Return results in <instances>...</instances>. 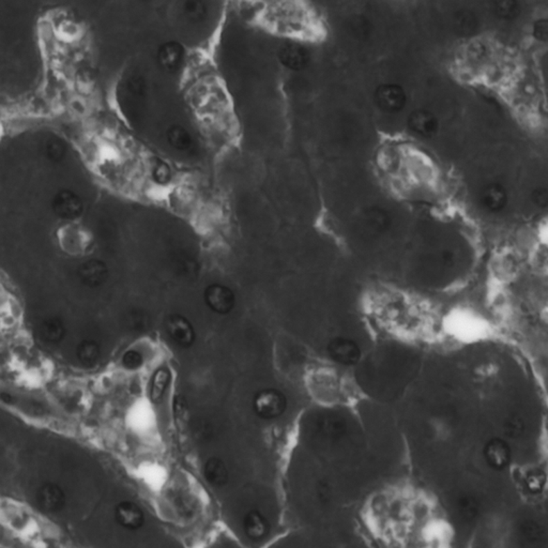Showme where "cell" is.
<instances>
[{
	"label": "cell",
	"mask_w": 548,
	"mask_h": 548,
	"mask_svg": "<svg viewBox=\"0 0 548 548\" xmlns=\"http://www.w3.org/2000/svg\"><path fill=\"white\" fill-rule=\"evenodd\" d=\"M58 142L59 141L53 139V141H51V143H49V148H47V149H49L47 151H49V155H51V157H54V159H60V157L64 155L65 153L64 146H62L61 143L59 144Z\"/></svg>",
	"instance_id": "28"
},
{
	"label": "cell",
	"mask_w": 548,
	"mask_h": 548,
	"mask_svg": "<svg viewBox=\"0 0 548 548\" xmlns=\"http://www.w3.org/2000/svg\"><path fill=\"white\" fill-rule=\"evenodd\" d=\"M37 502L41 510L46 513H57L66 504V495L59 485L45 483L37 493Z\"/></svg>",
	"instance_id": "7"
},
{
	"label": "cell",
	"mask_w": 548,
	"mask_h": 548,
	"mask_svg": "<svg viewBox=\"0 0 548 548\" xmlns=\"http://www.w3.org/2000/svg\"><path fill=\"white\" fill-rule=\"evenodd\" d=\"M40 335L49 344H58L66 335L64 323L58 318L46 319L40 326Z\"/></svg>",
	"instance_id": "16"
},
{
	"label": "cell",
	"mask_w": 548,
	"mask_h": 548,
	"mask_svg": "<svg viewBox=\"0 0 548 548\" xmlns=\"http://www.w3.org/2000/svg\"><path fill=\"white\" fill-rule=\"evenodd\" d=\"M204 477L214 488H223L228 482V469L219 457H211L205 463Z\"/></svg>",
	"instance_id": "14"
},
{
	"label": "cell",
	"mask_w": 548,
	"mask_h": 548,
	"mask_svg": "<svg viewBox=\"0 0 548 548\" xmlns=\"http://www.w3.org/2000/svg\"><path fill=\"white\" fill-rule=\"evenodd\" d=\"M459 513L466 520H473L479 513V504L471 496H464L459 502Z\"/></svg>",
	"instance_id": "22"
},
{
	"label": "cell",
	"mask_w": 548,
	"mask_h": 548,
	"mask_svg": "<svg viewBox=\"0 0 548 548\" xmlns=\"http://www.w3.org/2000/svg\"><path fill=\"white\" fill-rule=\"evenodd\" d=\"M53 209L62 220H76L83 214L82 199L72 191L62 190L54 197Z\"/></svg>",
	"instance_id": "4"
},
{
	"label": "cell",
	"mask_w": 548,
	"mask_h": 548,
	"mask_svg": "<svg viewBox=\"0 0 548 548\" xmlns=\"http://www.w3.org/2000/svg\"><path fill=\"white\" fill-rule=\"evenodd\" d=\"M76 356L84 368H94L101 357V348L94 341H83L76 348Z\"/></svg>",
	"instance_id": "17"
},
{
	"label": "cell",
	"mask_w": 548,
	"mask_h": 548,
	"mask_svg": "<svg viewBox=\"0 0 548 548\" xmlns=\"http://www.w3.org/2000/svg\"><path fill=\"white\" fill-rule=\"evenodd\" d=\"M287 401L283 392L277 389L262 390L253 398L254 413L265 420L277 419L285 413Z\"/></svg>",
	"instance_id": "1"
},
{
	"label": "cell",
	"mask_w": 548,
	"mask_h": 548,
	"mask_svg": "<svg viewBox=\"0 0 548 548\" xmlns=\"http://www.w3.org/2000/svg\"><path fill=\"white\" fill-rule=\"evenodd\" d=\"M115 516L118 524L126 529H139L145 522V514L141 506L131 502H120L116 506Z\"/></svg>",
	"instance_id": "9"
},
{
	"label": "cell",
	"mask_w": 548,
	"mask_h": 548,
	"mask_svg": "<svg viewBox=\"0 0 548 548\" xmlns=\"http://www.w3.org/2000/svg\"><path fill=\"white\" fill-rule=\"evenodd\" d=\"M205 301L209 309L218 314H228L234 309L236 298L232 289L222 284H212L205 291Z\"/></svg>",
	"instance_id": "3"
},
{
	"label": "cell",
	"mask_w": 548,
	"mask_h": 548,
	"mask_svg": "<svg viewBox=\"0 0 548 548\" xmlns=\"http://www.w3.org/2000/svg\"><path fill=\"white\" fill-rule=\"evenodd\" d=\"M171 382V372L167 368H160L153 374L151 382V398L153 403H159L164 396Z\"/></svg>",
	"instance_id": "19"
},
{
	"label": "cell",
	"mask_w": 548,
	"mask_h": 548,
	"mask_svg": "<svg viewBox=\"0 0 548 548\" xmlns=\"http://www.w3.org/2000/svg\"><path fill=\"white\" fill-rule=\"evenodd\" d=\"M185 52L182 45L177 42H167L159 49L157 59L162 68L169 72H175L185 61Z\"/></svg>",
	"instance_id": "12"
},
{
	"label": "cell",
	"mask_w": 548,
	"mask_h": 548,
	"mask_svg": "<svg viewBox=\"0 0 548 548\" xmlns=\"http://www.w3.org/2000/svg\"><path fill=\"white\" fill-rule=\"evenodd\" d=\"M504 427H506L504 431H506V433L511 436H518L524 429V425L520 423L517 420H510Z\"/></svg>",
	"instance_id": "29"
},
{
	"label": "cell",
	"mask_w": 548,
	"mask_h": 548,
	"mask_svg": "<svg viewBox=\"0 0 548 548\" xmlns=\"http://www.w3.org/2000/svg\"><path fill=\"white\" fill-rule=\"evenodd\" d=\"M328 354L333 361L343 366H354L361 358L360 347L354 341L339 338L328 345Z\"/></svg>",
	"instance_id": "5"
},
{
	"label": "cell",
	"mask_w": 548,
	"mask_h": 548,
	"mask_svg": "<svg viewBox=\"0 0 548 548\" xmlns=\"http://www.w3.org/2000/svg\"><path fill=\"white\" fill-rule=\"evenodd\" d=\"M144 363L143 354L136 350H129L122 357V366L127 370H139Z\"/></svg>",
	"instance_id": "23"
},
{
	"label": "cell",
	"mask_w": 548,
	"mask_h": 548,
	"mask_svg": "<svg viewBox=\"0 0 548 548\" xmlns=\"http://www.w3.org/2000/svg\"><path fill=\"white\" fill-rule=\"evenodd\" d=\"M281 59L286 67L298 69L305 65L307 57H305V53L302 49L291 45V46H286L282 49Z\"/></svg>",
	"instance_id": "20"
},
{
	"label": "cell",
	"mask_w": 548,
	"mask_h": 548,
	"mask_svg": "<svg viewBox=\"0 0 548 548\" xmlns=\"http://www.w3.org/2000/svg\"><path fill=\"white\" fill-rule=\"evenodd\" d=\"M167 137L171 145L178 151L189 153L194 149V139L185 128L175 126L167 132Z\"/></svg>",
	"instance_id": "18"
},
{
	"label": "cell",
	"mask_w": 548,
	"mask_h": 548,
	"mask_svg": "<svg viewBox=\"0 0 548 548\" xmlns=\"http://www.w3.org/2000/svg\"><path fill=\"white\" fill-rule=\"evenodd\" d=\"M376 103L384 112H398L405 106V92L397 85H382L376 92Z\"/></svg>",
	"instance_id": "8"
},
{
	"label": "cell",
	"mask_w": 548,
	"mask_h": 548,
	"mask_svg": "<svg viewBox=\"0 0 548 548\" xmlns=\"http://www.w3.org/2000/svg\"><path fill=\"white\" fill-rule=\"evenodd\" d=\"M522 533L528 541H539L543 537L544 530L536 522H525L522 525Z\"/></svg>",
	"instance_id": "24"
},
{
	"label": "cell",
	"mask_w": 548,
	"mask_h": 548,
	"mask_svg": "<svg viewBox=\"0 0 548 548\" xmlns=\"http://www.w3.org/2000/svg\"><path fill=\"white\" fill-rule=\"evenodd\" d=\"M80 275L82 281L86 285L99 286L104 283L108 277V268L101 260L92 259L83 264L80 269Z\"/></svg>",
	"instance_id": "15"
},
{
	"label": "cell",
	"mask_w": 548,
	"mask_h": 548,
	"mask_svg": "<svg viewBox=\"0 0 548 548\" xmlns=\"http://www.w3.org/2000/svg\"><path fill=\"white\" fill-rule=\"evenodd\" d=\"M153 175H155L157 181L164 183L169 181V177H171V171H169L166 164L160 163V164L155 165V169H153Z\"/></svg>",
	"instance_id": "27"
},
{
	"label": "cell",
	"mask_w": 548,
	"mask_h": 548,
	"mask_svg": "<svg viewBox=\"0 0 548 548\" xmlns=\"http://www.w3.org/2000/svg\"><path fill=\"white\" fill-rule=\"evenodd\" d=\"M269 522L259 511L252 510L244 516L243 530L246 537L252 541L264 539L269 532Z\"/></svg>",
	"instance_id": "13"
},
{
	"label": "cell",
	"mask_w": 548,
	"mask_h": 548,
	"mask_svg": "<svg viewBox=\"0 0 548 548\" xmlns=\"http://www.w3.org/2000/svg\"><path fill=\"white\" fill-rule=\"evenodd\" d=\"M484 457L490 468L497 471L504 470L512 459L510 445L502 439H492L485 445Z\"/></svg>",
	"instance_id": "6"
},
{
	"label": "cell",
	"mask_w": 548,
	"mask_h": 548,
	"mask_svg": "<svg viewBox=\"0 0 548 548\" xmlns=\"http://www.w3.org/2000/svg\"><path fill=\"white\" fill-rule=\"evenodd\" d=\"M165 328L169 338L182 348H190L195 343V329L188 318L180 314H173L167 317Z\"/></svg>",
	"instance_id": "2"
},
{
	"label": "cell",
	"mask_w": 548,
	"mask_h": 548,
	"mask_svg": "<svg viewBox=\"0 0 548 548\" xmlns=\"http://www.w3.org/2000/svg\"><path fill=\"white\" fill-rule=\"evenodd\" d=\"M532 200L533 204L537 205L540 208L548 206V191L546 189H537L532 193Z\"/></svg>",
	"instance_id": "26"
},
{
	"label": "cell",
	"mask_w": 548,
	"mask_h": 548,
	"mask_svg": "<svg viewBox=\"0 0 548 548\" xmlns=\"http://www.w3.org/2000/svg\"><path fill=\"white\" fill-rule=\"evenodd\" d=\"M205 13V6L202 0H193L185 5V15L191 19L202 17Z\"/></svg>",
	"instance_id": "25"
},
{
	"label": "cell",
	"mask_w": 548,
	"mask_h": 548,
	"mask_svg": "<svg viewBox=\"0 0 548 548\" xmlns=\"http://www.w3.org/2000/svg\"><path fill=\"white\" fill-rule=\"evenodd\" d=\"M508 191L499 183H490L483 189L481 194V204L483 208L490 214H496L504 210L508 204Z\"/></svg>",
	"instance_id": "10"
},
{
	"label": "cell",
	"mask_w": 548,
	"mask_h": 548,
	"mask_svg": "<svg viewBox=\"0 0 548 548\" xmlns=\"http://www.w3.org/2000/svg\"><path fill=\"white\" fill-rule=\"evenodd\" d=\"M408 126L413 133L423 137H431L438 130V120L427 110H418L410 114Z\"/></svg>",
	"instance_id": "11"
},
{
	"label": "cell",
	"mask_w": 548,
	"mask_h": 548,
	"mask_svg": "<svg viewBox=\"0 0 548 548\" xmlns=\"http://www.w3.org/2000/svg\"><path fill=\"white\" fill-rule=\"evenodd\" d=\"M546 482H547V476H546L545 471L542 469H532L526 474V488L531 494H541L545 488Z\"/></svg>",
	"instance_id": "21"
}]
</instances>
